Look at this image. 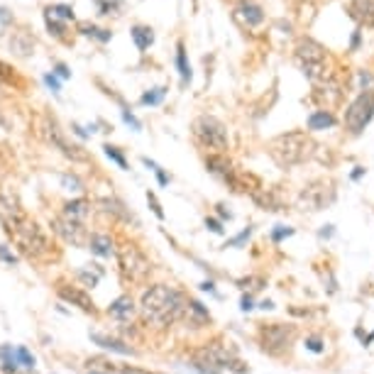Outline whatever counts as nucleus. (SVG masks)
<instances>
[{
  "label": "nucleus",
  "mask_w": 374,
  "mask_h": 374,
  "mask_svg": "<svg viewBox=\"0 0 374 374\" xmlns=\"http://www.w3.org/2000/svg\"><path fill=\"white\" fill-rule=\"evenodd\" d=\"M186 306L188 299L171 289V286H164V284H154L149 286L144 294H142V301H139V308H142V315L157 325H171L176 320H181L186 315Z\"/></svg>",
  "instance_id": "nucleus-1"
},
{
  "label": "nucleus",
  "mask_w": 374,
  "mask_h": 374,
  "mask_svg": "<svg viewBox=\"0 0 374 374\" xmlns=\"http://www.w3.org/2000/svg\"><path fill=\"white\" fill-rule=\"evenodd\" d=\"M313 149H315V142L304 130L284 132V135H279L269 142V157L281 169H291V167L304 164L306 159H311Z\"/></svg>",
  "instance_id": "nucleus-2"
},
{
  "label": "nucleus",
  "mask_w": 374,
  "mask_h": 374,
  "mask_svg": "<svg viewBox=\"0 0 374 374\" xmlns=\"http://www.w3.org/2000/svg\"><path fill=\"white\" fill-rule=\"evenodd\" d=\"M235 362H238L235 347L223 340H210V342L196 347L191 355V365L201 374H220L223 370H233Z\"/></svg>",
  "instance_id": "nucleus-3"
},
{
  "label": "nucleus",
  "mask_w": 374,
  "mask_h": 374,
  "mask_svg": "<svg viewBox=\"0 0 374 374\" xmlns=\"http://www.w3.org/2000/svg\"><path fill=\"white\" fill-rule=\"evenodd\" d=\"M7 233H10V238L15 240V245L22 249L27 257H32V259H47V257L52 254L49 238H47V235L42 233V228H39L34 220H30L27 215L20 218L15 225H10Z\"/></svg>",
  "instance_id": "nucleus-4"
},
{
  "label": "nucleus",
  "mask_w": 374,
  "mask_h": 374,
  "mask_svg": "<svg viewBox=\"0 0 374 374\" xmlns=\"http://www.w3.org/2000/svg\"><path fill=\"white\" fill-rule=\"evenodd\" d=\"M299 338L296 325L291 323H262L257 330V342L267 355H281L286 352Z\"/></svg>",
  "instance_id": "nucleus-5"
},
{
  "label": "nucleus",
  "mask_w": 374,
  "mask_h": 374,
  "mask_svg": "<svg viewBox=\"0 0 374 374\" xmlns=\"http://www.w3.org/2000/svg\"><path fill=\"white\" fill-rule=\"evenodd\" d=\"M118 264H120L123 276L127 281H132V284H144L149 279L152 264H149L147 254L135 242H123L118 247Z\"/></svg>",
  "instance_id": "nucleus-6"
},
{
  "label": "nucleus",
  "mask_w": 374,
  "mask_h": 374,
  "mask_svg": "<svg viewBox=\"0 0 374 374\" xmlns=\"http://www.w3.org/2000/svg\"><path fill=\"white\" fill-rule=\"evenodd\" d=\"M191 130H193V137L203 147L213 149L215 154H223L228 149V144H230L225 125L220 123L218 118H213V115H198L193 120V125H191Z\"/></svg>",
  "instance_id": "nucleus-7"
},
{
  "label": "nucleus",
  "mask_w": 374,
  "mask_h": 374,
  "mask_svg": "<svg viewBox=\"0 0 374 374\" xmlns=\"http://www.w3.org/2000/svg\"><path fill=\"white\" fill-rule=\"evenodd\" d=\"M374 118V91H362L345 110V130L350 135H360Z\"/></svg>",
  "instance_id": "nucleus-8"
},
{
  "label": "nucleus",
  "mask_w": 374,
  "mask_h": 374,
  "mask_svg": "<svg viewBox=\"0 0 374 374\" xmlns=\"http://www.w3.org/2000/svg\"><path fill=\"white\" fill-rule=\"evenodd\" d=\"M335 201V188L325 179H315L308 186H304L301 196H299V205L304 210H323Z\"/></svg>",
  "instance_id": "nucleus-9"
},
{
  "label": "nucleus",
  "mask_w": 374,
  "mask_h": 374,
  "mask_svg": "<svg viewBox=\"0 0 374 374\" xmlns=\"http://www.w3.org/2000/svg\"><path fill=\"white\" fill-rule=\"evenodd\" d=\"M296 64H299V68L313 66V64H325V49L311 37H301L296 44Z\"/></svg>",
  "instance_id": "nucleus-10"
},
{
  "label": "nucleus",
  "mask_w": 374,
  "mask_h": 374,
  "mask_svg": "<svg viewBox=\"0 0 374 374\" xmlns=\"http://www.w3.org/2000/svg\"><path fill=\"white\" fill-rule=\"evenodd\" d=\"M52 228H54V233L62 238L64 242H68V245L83 247V245L88 242L83 225H78V223H71V220H66L64 215H62V218H54V220H52Z\"/></svg>",
  "instance_id": "nucleus-11"
},
{
  "label": "nucleus",
  "mask_w": 374,
  "mask_h": 374,
  "mask_svg": "<svg viewBox=\"0 0 374 374\" xmlns=\"http://www.w3.org/2000/svg\"><path fill=\"white\" fill-rule=\"evenodd\" d=\"M57 291H59V296H62L64 301H68L71 306H78L81 311H86V313H96L93 299H91L83 289H78V286H68V284H59V286H57Z\"/></svg>",
  "instance_id": "nucleus-12"
},
{
  "label": "nucleus",
  "mask_w": 374,
  "mask_h": 374,
  "mask_svg": "<svg viewBox=\"0 0 374 374\" xmlns=\"http://www.w3.org/2000/svg\"><path fill=\"white\" fill-rule=\"evenodd\" d=\"M20 218H25V213H22V208L17 205V201L10 198V196H0V223L5 225V230H7L10 225H15Z\"/></svg>",
  "instance_id": "nucleus-13"
},
{
  "label": "nucleus",
  "mask_w": 374,
  "mask_h": 374,
  "mask_svg": "<svg viewBox=\"0 0 374 374\" xmlns=\"http://www.w3.org/2000/svg\"><path fill=\"white\" fill-rule=\"evenodd\" d=\"M252 201L262 208V210H284V201L272 191V188H257L252 193Z\"/></svg>",
  "instance_id": "nucleus-14"
},
{
  "label": "nucleus",
  "mask_w": 374,
  "mask_h": 374,
  "mask_svg": "<svg viewBox=\"0 0 374 374\" xmlns=\"http://www.w3.org/2000/svg\"><path fill=\"white\" fill-rule=\"evenodd\" d=\"M238 15L245 20L247 27H257V25H262V20H264L262 7H259L257 2H252V0H242V2L238 5Z\"/></svg>",
  "instance_id": "nucleus-15"
},
{
  "label": "nucleus",
  "mask_w": 374,
  "mask_h": 374,
  "mask_svg": "<svg viewBox=\"0 0 374 374\" xmlns=\"http://www.w3.org/2000/svg\"><path fill=\"white\" fill-rule=\"evenodd\" d=\"M64 218H66V220H71V223L83 225V223H86V218H88V203H86L83 198H78V201H68V203L64 205Z\"/></svg>",
  "instance_id": "nucleus-16"
},
{
  "label": "nucleus",
  "mask_w": 374,
  "mask_h": 374,
  "mask_svg": "<svg viewBox=\"0 0 374 374\" xmlns=\"http://www.w3.org/2000/svg\"><path fill=\"white\" fill-rule=\"evenodd\" d=\"M352 17H357L365 25H374V0H352L350 2Z\"/></svg>",
  "instance_id": "nucleus-17"
},
{
  "label": "nucleus",
  "mask_w": 374,
  "mask_h": 374,
  "mask_svg": "<svg viewBox=\"0 0 374 374\" xmlns=\"http://www.w3.org/2000/svg\"><path fill=\"white\" fill-rule=\"evenodd\" d=\"M186 318L196 325V328H201V325H208V323H210V313H208V308H205L201 301H193V299H188Z\"/></svg>",
  "instance_id": "nucleus-18"
},
{
  "label": "nucleus",
  "mask_w": 374,
  "mask_h": 374,
  "mask_svg": "<svg viewBox=\"0 0 374 374\" xmlns=\"http://www.w3.org/2000/svg\"><path fill=\"white\" fill-rule=\"evenodd\" d=\"M108 313H110L113 318H118V320H130V318L135 315V304H132L130 296H120L118 301H113V304L108 306Z\"/></svg>",
  "instance_id": "nucleus-19"
},
{
  "label": "nucleus",
  "mask_w": 374,
  "mask_h": 374,
  "mask_svg": "<svg viewBox=\"0 0 374 374\" xmlns=\"http://www.w3.org/2000/svg\"><path fill=\"white\" fill-rule=\"evenodd\" d=\"M91 338H93L96 345H101L105 350H113V352H120V355H135V350L130 345H125L123 340H115V338H108V335H98V333H93Z\"/></svg>",
  "instance_id": "nucleus-20"
},
{
  "label": "nucleus",
  "mask_w": 374,
  "mask_h": 374,
  "mask_svg": "<svg viewBox=\"0 0 374 374\" xmlns=\"http://www.w3.org/2000/svg\"><path fill=\"white\" fill-rule=\"evenodd\" d=\"M333 125H335V115H333L330 110H315V113H311V118H308V130H313V132L328 130V127H333Z\"/></svg>",
  "instance_id": "nucleus-21"
},
{
  "label": "nucleus",
  "mask_w": 374,
  "mask_h": 374,
  "mask_svg": "<svg viewBox=\"0 0 374 374\" xmlns=\"http://www.w3.org/2000/svg\"><path fill=\"white\" fill-rule=\"evenodd\" d=\"M88 247L91 252H96L98 257H110V252H113V240L108 238V235H91V240H88Z\"/></svg>",
  "instance_id": "nucleus-22"
},
{
  "label": "nucleus",
  "mask_w": 374,
  "mask_h": 374,
  "mask_svg": "<svg viewBox=\"0 0 374 374\" xmlns=\"http://www.w3.org/2000/svg\"><path fill=\"white\" fill-rule=\"evenodd\" d=\"M132 39H135L137 49H139V52H144V49H149V44L154 42V34H152V30H149V27L135 25V27H132Z\"/></svg>",
  "instance_id": "nucleus-23"
},
{
  "label": "nucleus",
  "mask_w": 374,
  "mask_h": 374,
  "mask_svg": "<svg viewBox=\"0 0 374 374\" xmlns=\"http://www.w3.org/2000/svg\"><path fill=\"white\" fill-rule=\"evenodd\" d=\"M176 66H179V73H181V83L186 86L188 81H191V66L186 62V52H184V44L179 42V47H176Z\"/></svg>",
  "instance_id": "nucleus-24"
},
{
  "label": "nucleus",
  "mask_w": 374,
  "mask_h": 374,
  "mask_svg": "<svg viewBox=\"0 0 374 374\" xmlns=\"http://www.w3.org/2000/svg\"><path fill=\"white\" fill-rule=\"evenodd\" d=\"M15 365H20L25 370H34V357L25 347H15Z\"/></svg>",
  "instance_id": "nucleus-25"
},
{
  "label": "nucleus",
  "mask_w": 374,
  "mask_h": 374,
  "mask_svg": "<svg viewBox=\"0 0 374 374\" xmlns=\"http://www.w3.org/2000/svg\"><path fill=\"white\" fill-rule=\"evenodd\" d=\"M164 93H167V88H152V91H147L144 96H142V105H157V103H162V98H164Z\"/></svg>",
  "instance_id": "nucleus-26"
},
{
  "label": "nucleus",
  "mask_w": 374,
  "mask_h": 374,
  "mask_svg": "<svg viewBox=\"0 0 374 374\" xmlns=\"http://www.w3.org/2000/svg\"><path fill=\"white\" fill-rule=\"evenodd\" d=\"M238 286L249 289V291H259V289H264V286H267V281H264V276H245V279H240V281H238Z\"/></svg>",
  "instance_id": "nucleus-27"
},
{
  "label": "nucleus",
  "mask_w": 374,
  "mask_h": 374,
  "mask_svg": "<svg viewBox=\"0 0 374 374\" xmlns=\"http://www.w3.org/2000/svg\"><path fill=\"white\" fill-rule=\"evenodd\" d=\"M81 30H83V34H93V37H96V39H101V42H108V39L113 37L108 30H98L96 25H86V22L81 25Z\"/></svg>",
  "instance_id": "nucleus-28"
},
{
  "label": "nucleus",
  "mask_w": 374,
  "mask_h": 374,
  "mask_svg": "<svg viewBox=\"0 0 374 374\" xmlns=\"http://www.w3.org/2000/svg\"><path fill=\"white\" fill-rule=\"evenodd\" d=\"M103 149H105V154H108V159H113V162H115V164H118L120 169H127V159H125V157H123V152H120L118 147H113V144H105Z\"/></svg>",
  "instance_id": "nucleus-29"
},
{
  "label": "nucleus",
  "mask_w": 374,
  "mask_h": 374,
  "mask_svg": "<svg viewBox=\"0 0 374 374\" xmlns=\"http://www.w3.org/2000/svg\"><path fill=\"white\" fill-rule=\"evenodd\" d=\"M47 12L54 15V17H62V20H73V7L71 5H52V7H47Z\"/></svg>",
  "instance_id": "nucleus-30"
},
{
  "label": "nucleus",
  "mask_w": 374,
  "mask_h": 374,
  "mask_svg": "<svg viewBox=\"0 0 374 374\" xmlns=\"http://www.w3.org/2000/svg\"><path fill=\"white\" fill-rule=\"evenodd\" d=\"M291 235H294V228H289V225H274L272 228V242H281Z\"/></svg>",
  "instance_id": "nucleus-31"
},
{
  "label": "nucleus",
  "mask_w": 374,
  "mask_h": 374,
  "mask_svg": "<svg viewBox=\"0 0 374 374\" xmlns=\"http://www.w3.org/2000/svg\"><path fill=\"white\" fill-rule=\"evenodd\" d=\"M44 20H47V27H49V32H52V34H57V37H64L66 27H64L62 22H57V17H54V15L44 12Z\"/></svg>",
  "instance_id": "nucleus-32"
},
{
  "label": "nucleus",
  "mask_w": 374,
  "mask_h": 374,
  "mask_svg": "<svg viewBox=\"0 0 374 374\" xmlns=\"http://www.w3.org/2000/svg\"><path fill=\"white\" fill-rule=\"evenodd\" d=\"M249 235H252V228H247V230H242V233H240V235H235L233 240H228V242H225L223 247H242V245L247 242V238H249Z\"/></svg>",
  "instance_id": "nucleus-33"
},
{
  "label": "nucleus",
  "mask_w": 374,
  "mask_h": 374,
  "mask_svg": "<svg viewBox=\"0 0 374 374\" xmlns=\"http://www.w3.org/2000/svg\"><path fill=\"white\" fill-rule=\"evenodd\" d=\"M306 347H308L311 352H323V350H325V345H323V340H320V338H315V335H311V338H306Z\"/></svg>",
  "instance_id": "nucleus-34"
},
{
  "label": "nucleus",
  "mask_w": 374,
  "mask_h": 374,
  "mask_svg": "<svg viewBox=\"0 0 374 374\" xmlns=\"http://www.w3.org/2000/svg\"><path fill=\"white\" fill-rule=\"evenodd\" d=\"M62 184L68 188V191H81V181H78L76 176H68V174H64V176H62Z\"/></svg>",
  "instance_id": "nucleus-35"
},
{
  "label": "nucleus",
  "mask_w": 374,
  "mask_h": 374,
  "mask_svg": "<svg viewBox=\"0 0 374 374\" xmlns=\"http://www.w3.org/2000/svg\"><path fill=\"white\" fill-rule=\"evenodd\" d=\"M205 228H208L210 233H215V235H223V223L215 220V218H205Z\"/></svg>",
  "instance_id": "nucleus-36"
},
{
  "label": "nucleus",
  "mask_w": 374,
  "mask_h": 374,
  "mask_svg": "<svg viewBox=\"0 0 374 374\" xmlns=\"http://www.w3.org/2000/svg\"><path fill=\"white\" fill-rule=\"evenodd\" d=\"M147 201H149V205H152V210H154V215H157V218H164V210H162V205H159V201L154 198V193H147Z\"/></svg>",
  "instance_id": "nucleus-37"
},
{
  "label": "nucleus",
  "mask_w": 374,
  "mask_h": 374,
  "mask_svg": "<svg viewBox=\"0 0 374 374\" xmlns=\"http://www.w3.org/2000/svg\"><path fill=\"white\" fill-rule=\"evenodd\" d=\"M123 120H125L127 125H132L135 130H142V123H139V120H137L132 113H127V110H123Z\"/></svg>",
  "instance_id": "nucleus-38"
},
{
  "label": "nucleus",
  "mask_w": 374,
  "mask_h": 374,
  "mask_svg": "<svg viewBox=\"0 0 374 374\" xmlns=\"http://www.w3.org/2000/svg\"><path fill=\"white\" fill-rule=\"evenodd\" d=\"M44 83H47L54 93H59V81L54 78V73H44Z\"/></svg>",
  "instance_id": "nucleus-39"
},
{
  "label": "nucleus",
  "mask_w": 374,
  "mask_h": 374,
  "mask_svg": "<svg viewBox=\"0 0 374 374\" xmlns=\"http://www.w3.org/2000/svg\"><path fill=\"white\" fill-rule=\"evenodd\" d=\"M78 276H81L86 284H91V286H96V281H98V276H93V274H88V272H78Z\"/></svg>",
  "instance_id": "nucleus-40"
},
{
  "label": "nucleus",
  "mask_w": 374,
  "mask_h": 374,
  "mask_svg": "<svg viewBox=\"0 0 374 374\" xmlns=\"http://www.w3.org/2000/svg\"><path fill=\"white\" fill-rule=\"evenodd\" d=\"M240 308H242V311H252V308H254V306H252V296H249V294H245V296H242Z\"/></svg>",
  "instance_id": "nucleus-41"
},
{
  "label": "nucleus",
  "mask_w": 374,
  "mask_h": 374,
  "mask_svg": "<svg viewBox=\"0 0 374 374\" xmlns=\"http://www.w3.org/2000/svg\"><path fill=\"white\" fill-rule=\"evenodd\" d=\"M0 259H5V262H10V264H12V262H15V254H10L5 247H0Z\"/></svg>",
  "instance_id": "nucleus-42"
},
{
  "label": "nucleus",
  "mask_w": 374,
  "mask_h": 374,
  "mask_svg": "<svg viewBox=\"0 0 374 374\" xmlns=\"http://www.w3.org/2000/svg\"><path fill=\"white\" fill-rule=\"evenodd\" d=\"M360 47V30H355V34H352V42H350V49L355 52Z\"/></svg>",
  "instance_id": "nucleus-43"
},
{
  "label": "nucleus",
  "mask_w": 374,
  "mask_h": 374,
  "mask_svg": "<svg viewBox=\"0 0 374 374\" xmlns=\"http://www.w3.org/2000/svg\"><path fill=\"white\" fill-rule=\"evenodd\" d=\"M57 73H59L62 78H68V76H71V71H68V68H66L64 64H57Z\"/></svg>",
  "instance_id": "nucleus-44"
},
{
  "label": "nucleus",
  "mask_w": 374,
  "mask_h": 374,
  "mask_svg": "<svg viewBox=\"0 0 374 374\" xmlns=\"http://www.w3.org/2000/svg\"><path fill=\"white\" fill-rule=\"evenodd\" d=\"M7 78H10V68L0 62V81H7Z\"/></svg>",
  "instance_id": "nucleus-45"
},
{
  "label": "nucleus",
  "mask_w": 374,
  "mask_h": 374,
  "mask_svg": "<svg viewBox=\"0 0 374 374\" xmlns=\"http://www.w3.org/2000/svg\"><path fill=\"white\" fill-rule=\"evenodd\" d=\"M218 213H220V218H223V220H225V218H228V220L233 218V213H230V210H225V205H218Z\"/></svg>",
  "instance_id": "nucleus-46"
},
{
  "label": "nucleus",
  "mask_w": 374,
  "mask_h": 374,
  "mask_svg": "<svg viewBox=\"0 0 374 374\" xmlns=\"http://www.w3.org/2000/svg\"><path fill=\"white\" fill-rule=\"evenodd\" d=\"M362 176H365V169H362V167H357V169L352 171V179H355V181H360Z\"/></svg>",
  "instance_id": "nucleus-47"
},
{
  "label": "nucleus",
  "mask_w": 374,
  "mask_h": 374,
  "mask_svg": "<svg viewBox=\"0 0 374 374\" xmlns=\"http://www.w3.org/2000/svg\"><path fill=\"white\" fill-rule=\"evenodd\" d=\"M201 289H203V291H210V294H215V286H213V281H203V284H201Z\"/></svg>",
  "instance_id": "nucleus-48"
},
{
  "label": "nucleus",
  "mask_w": 374,
  "mask_h": 374,
  "mask_svg": "<svg viewBox=\"0 0 374 374\" xmlns=\"http://www.w3.org/2000/svg\"><path fill=\"white\" fill-rule=\"evenodd\" d=\"M333 235V225H325L323 230H320V238H330Z\"/></svg>",
  "instance_id": "nucleus-49"
},
{
  "label": "nucleus",
  "mask_w": 374,
  "mask_h": 374,
  "mask_svg": "<svg viewBox=\"0 0 374 374\" xmlns=\"http://www.w3.org/2000/svg\"><path fill=\"white\" fill-rule=\"evenodd\" d=\"M259 308H262V311H272V308H274V304H272V301H262V304H259Z\"/></svg>",
  "instance_id": "nucleus-50"
},
{
  "label": "nucleus",
  "mask_w": 374,
  "mask_h": 374,
  "mask_svg": "<svg viewBox=\"0 0 374 374\" xmlns=\"http://www.w3.org/2000/svg\"><path fill=\"white\" fill-rule=\"evenodd\" d=\"M0 20H2V22H7V10H2V7H0Z\"/></svg>",
  "instance_id": "nucleus-51"
},
{
  "label": "nucleus",
  "mask_w": 374,
  "mask_h": 374,
  "mask_svg": "<svg viewBox=\"0 0 374 374\" xmlns=\"http://www.w3.org/2000/svg\"><path fill=\"white\" fill-rule=\"evenodd\" d=\"M91 374H96V372H91Z\"/></svg>",
  "instance_id": "nucleus-52"
}]
</instances>
